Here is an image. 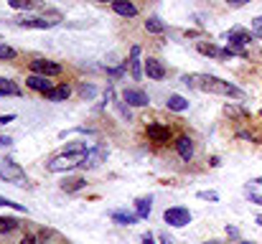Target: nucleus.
<instances>
[{
  "mask_svg": "<svg viewBox=\"0 0 262 244\" xmlns=\"http://www.w3.org/2000/svg\"><path fill=\"white\" fill-rule=\"evenodd\" d=\"M181 81L183 84H191V86H199L204 92H211V94H222V97H237V99L245 97V92L239 86L219 79V77H209V74H191V77H183Z\"/></svg>",
  "mask_w": 262,
  "mask_h": 244,
  "instance_id": "obj_1",
  "label": "nucleus"
},
{
  "mask_svg": "<svg viewBox=\"0 0 262 244\" xmlns=\"http://www.w3.org/2000/svg\"><path fill=\"white\" fill-rule=\"evenodd\" d=\"M82 158H84V156H69V153H61V156H56L54 161L49 163L46 168H49L51 173H61V170H72V168H77V165H82Z\"/></svg>",
  "mask_w": 262,
  "mask_h": 244,
  "instance_id": "obj_2",
  "label": "nucleus"
},
{
  "mask_svg": "<svg viewBox=\"0 0 262 244\" xmlns=\"http://www.w3.org/2000/svg\"><path fill=\"white\" fill-rule=\"evenodd\" d=\"M0 178H3L5 183H13V186H23V183H26V173L13 161H5L0 165Z\"/></svg>",
  "mask_w": 262,
  "mask_h": 244,
  "instance_id": "obj_3",
  "label": "nucleus"
},
{
  "mask_svg": "<svg viewBox=\"0 0 262 244\" xmlns=\"http://www.w3.org/2000/svg\"><path fill=\"white\" fill-rule=\"evenodd\" d=\"M163 219H166V224H171V227H176V229H181V227L191 224V214H188V209H183V206H173V209H166Z\"/></svg>",
  "mask_w": 262,
  "mask_h": 244,
  "instance_id": "obj_4",
  "label": "nucleus"
},
{
  "mask_svg": "<svg viewBox=\"0 0 262 244\" xmlns=\"http://www.w3.org/2000/svg\"><path fill=\"white\" fill-rule=\"evenodd\" d=\"M31 72L33 74H41V77H56V74H61V66L56 61L36 59V61H31Z\"/></svg>",
  "mask_w": 262,
  "mask_h": 244,
  "instance_id": "obj_5",
  "label": "nucleus"
},
{
  "mask_svg": "<svg viewBox=\"0 0 262 244\" xmlns=\"http://www.w3.org/2000/svg\"><path fill=\"white\" fill-rule=\"evenodd\" d=\"M13 23L20 26V28H54L59 20H46V18H36V15H23V18H15Z\"/></svg>",
  "mask_w": 262,
  "mask_h": 244,
  "instance_id": "obj_6",
  "label": "nucleus"
},
{
  "mask_svg": "<svg viewBox=\"0 0 262 244\" xmlns=\"http://www.w3.org/2000/svg\"><path fill=\"white\" fill-rule=\"evenodd\" d=\"M122 99H125L130 107H145V104L150 102L143 89H125V92H122Z\"/></svg>",
  "mask_w": 262,
  "mask_h": 244,
  "instance_id": "obj_7",
  "label": "nucleus"
},
{
  "mask_svg": "<svg viewBox=\"0 0 262 244\" xmlns=\"http://www.w3.org/2000/svg\"><path fill=\"white\" fill-rule=\"evenodd\" d=\"M104 156H107V150H104L102 145H97L94 150H87V153H84V158H82V165H79V168H97L99 163L104 161Z\"/></svg>",
  "mask_w": 262,
  "mask_h": 244,
  "instance_id": "obj_8",
  "label": "nucleus"
},
{
  "mask_svg": "<svg viewBox=\"0 0 262 244\" xmlns=\"http://www.w3.org/2000/svg\"><path fill=\"white\" fill-rule=\"evenodd\" d=\"M145 132H148V138L153 140V143H168V138H171V130L166 127V125H148L145 127Z\"/></svg>",
  "mask_w": 262,
  "mask_h": 244,
  "instance_id": "obj_9",
  "label": "nucleus"
},
{
  "mask_svg": "<svg viewBox=\"0 0 262 244\" xmlns=\"http://www.w3.org/2000/svg\"><path fill=\"white\" fill-rule=\"evenodd\" d=\"M112 8H115V13L122 15V18H135V15H138V8H135L130 0H115Z\"/></svg>",
  "mask_w": 262,
  "mask_h": 244,
  "instance_id": "obj_10",
  "label": "nucleus"
},
{
  "mask_svg": "<svg viewBox=\"0 0 262 244\" xmlns=\"http://www.w3.org/2000/svg\"><path fill=\"white\" fill-rule=\"evenodd\" d=\"M145 74L150 79H163L166 77V69H163V64L158 59H145Z\"/></svg>",
  "mask_w": 262,
  "mask_h": 244,
  "instance_id": "obj_11",
  "label": "nucleus"
},
{
  "mask_svg": "<svg viewBox=\"0 0 262 244\" xmlns=\"http://www.w3.org/2000/svg\"><path fill=\"white\" fill-rule=\"evenodd\" d=\"M176 150H178V156L183 158V161H191L193 158V143H191V138H178L176 140Z\"/></svg>",
  "mask_w": 262,
  "mask_h": 244,
  "instance_id": "obj_12",
  "label": "nucleus"
},
{
  "mask_svg": "<svg viewBox=\"0 0 262 244\" xmlns=\"http://www.w3.org/2000/svg\"><path fill=\"white\" fill-rule=\"evenodd\" d=\"M26 84H28L31 89H36V92H41V94H46L49 89H54V86H51V81L46 79V77H38V74H31V77L26 79Z\"/></svg>",
  "mask_w": 262,
  "mask_h": 244,
  "instance_id": "obj_13",
  "label": "nucleus"
},
{
  "mask_svg": "<svg viewBox=\"0 0 262 244\" xmlns=\"http://www.w3.org/2000/svg\"><path fill=\"white\" fill-rule=\"evenodd\" d=\"M130 74H133V79H140V77H143V69H140V49H138V46H133V51H130Z\"/></svg>",
  "mask_w": 262,
  "mask_h": 244,
  "instance_id": "obj_14",
  "label": "nucleus"
},
{
  "mask_svg": "<svg viewBox=\"0 0 262 244\" xmlns=\"http://www.w3.org/2000/svg\"><path fill=\"white\" fill-rule=\"evenodd\" d=\"M69 94H72V89H69L67 84H61V86H54V89H49V92H46V99H51V102H64Z\"/></svg>",
  "mask_w": 262,
  "mask_h": 244,
  "instance_id": "obj_15",
  "label": "nucleus"
},
{
  "mask_svg": "<svg viewBox=\"0 0 262 244\" xmlns=\"http://www.w3.org/2000/svg\"><path fill=\"white\" fill-rule=\"evenodd\" d=\"M110 216H112V221H117V224H122V227H130V224H135V221L140 219L138 214H127V211H112Z\"/></svg>",
  "mask_w": 262,
  "mask_h": 244,
  "instance_id": "obj_16",
  "label": "nucleus"
},
{
  "mask_svg": "<svg viewBox=\"0 0 262 244\" xmlns=\"http://www.w3.org/2000/svg\"><path fill=\"white\" fill-rule=\"evenodd\" d=\"M196 49H199V54H206V56H219V59H224V56H227V51H222V49H219V46H214V43H204V41H201Z\"/></svg>",
  "mask_w": 262,
  "mask_h": 244,
  "instance_id": "obj_17",
  "label": "nucleus"
},
{
  "mask_svg": "<svg viewBox=\"0 0 262 244\" xmlns=\"http://www.w3.org/2000/svg\"><path fill=\"white\" fill-rule=\"evenodd\" d=\"M84 178H64V183H61V191H67V193H74V191H79V188H84Z\"/></svg>",
  "mask_w": 262,
  "mask_h": 244,
  "instance_id": "obj_18",
  "label": "nucleus"
},
{
  "mask_svg": "<svg viewBox=\"0 0 262 244\" xmlns=\"http://www.w3.org/2000/svg\"><path fill=\"white\" fill-rule=\"evenodd\" d=\"M168 109H173V112H183V109H188V99H186V97H181V94H171V97H168Z\"/></svg>",
  "mask_w": 262,
  "mask_h": 244,
  "instance_id": "obj_19",
  "label": "nucleus"
},
{
  "mask_svg": "<svg viewBox=\"0 0 262 244\" xmlns=\"http://www.w3.org/2000/svg\"><path fill=\"white\" fill-rule=\"evenodd\" d=\"M150 209H153V206H150V198H138V201H135V214H138L140 219H145V216L150 214Z\"/></svg>",
  "mask_w": 262,
  "mask_h": 244,
  "instance_id": "obj_20",
  "label": "nucleus"
},
{
  "mask_svg": "<svg viewBox=\"0 0 262 244\" xmlns=\"http://www.w3.org/2000/svg\"><path fill=\"white\" fill-rule=\"evenodd\" d=\"M0 94H13V97H18V94H20V86L13 84L10 79H0Z\"/></svg>",
  "mask_w": 262,
  "mask_h": 244,
  "instance_id": "obj_21",
  "label": "nucleus"
},
{
  "mask_svg": "<svg viewBox=\"0 0 262 244\" xmlns=\"http://www.w3.org/2000/svg\"><path fill=\"white\" fill-rule=\"evenodd\" d=\"M18 229V221L10 219V216H0V234H10Z\"/></svg>",
  "mask_w": 262,
  "mask_h": 244,
  "instance_id": "obj_22",
  "label": "nucleus"
},
{
  "mask_svg": "<svg viewBox=\"0 0 262 244\" xmlns=\"http://www.w3.org/2000/svg\"><path fill=\"white\" fill-rule=\"evenodd\" d=\"M145 28H148L150 33H163V31H166L163 20H158V18H148V20H145Z\"/></svg>",
  "mask_w": 262,
  "mask_h": 244,
  "instance_id": "obj_23",
  "label": "nucleus"
},
{
  "mask_svg": "<svg viewBox=\"0 0 262 244\" xmlns=\"http://www.w3.org/2000/svg\"><path fill=\"white\" fill-rule=\"evenodd\" d=\"M0 206H8V209H15V211H26L23 204H15V201H10V198H5V196H0Z\"/></svg>",
  "mask_w": 262,
  "mask_h": 244,
  "instance_id": "obj_24",
  "label": "nucleus"
},
{
  "mask_svg": "<svg viewBox=\"0 0 262 244\" xmlns=\"http://www.w3.org/2000/svg\"><path fill=\"white\" fill-rule=\"evenodd\" d=\"M5 59H15V49H10V46L0 43V61H5Z\"/></svg>",
  "mask_w": 262,
  "mask_h": 244,
  "instance_id": "obj_25",
  "label": "nucleus"
},
{
  "mask_svg": "<svg viewBox=\"0 0 262 244\" xmlns=\"http://www.w3.org/2000/svg\"><path fill=\"white\" fill-rule=\"evenodd\" d=\"M199 198H204V201H219V193L216 191H199Z\"/></svg>",
  "mask_w": 262,
  "mask_h": 244,
  "instance_id": "obj_26",
  "label": "nucleus"
},
{
  "mask_svg": "<svg viewBox=\"0 0 262 244\" xmlns=\"http://www.w3.org/2000/svg\"><path fill=\"white\" fill-rule=\"evenodd\" d=\"M8 5L15 8V10H26V8L31 5V0H8Z\"/></svg>",
  "mask_w": 262,
  "mask_h": 244,
  "instance_id": "obj_27",
  "label": "nucleus"
},
{
  "mask_svg": "<svg viewBox=\"0 0 262 244\" xmlns=\"http://www.w3.org/2000/svg\"><path fill=\"white\" fill-rule=\"evenodd\" d=\"M252 28H255V36H260V38H262V15L252 20Z\"/></svg>",
  "mask_w": 262,
  "mask_h": 244,
  "instance_id": "obj_28",
  "label": "nucleus"
},
{
  "mask_svg": "<svg viewBox=\"0 0 262 244\" xmlns=\"http://www.w3.org/2000/svg\"><path fill=\"white\" fill-rule=\"evenodd\" d=\"M250 0H227V5L229 8H242V5H247Z\"/></svg>",
  "mask_w": 262,
  "mask_h": 244,
  "instance_id": "obj_29",
  "label": "nucleus"
},
{
  "mask_svg": "<svg viewBox=\"0 0 262 244\" xmlns=\"http://www.w3.org/2000/svg\"><path fill=\"white\" fill-rule=\"evenodd\" d=\"M227 115H247V112L239 109V107H229V104H227Z\"/></svg>",
  "mask_w": 262,
  "mask_h": 244,
  "instance_id": "obj_30",
  "label": "nucleus"
},
{
  "mask_svg": "<svg viewBox=\"0 0 262 244\" xmlns=\"http://www.w3.org/2000/svg\"><path fill=\"white\" fill-rule=\"evenodd\" d=\"M13 120H15V115H0V127L8 125V122H13Z\"/></svg>",
  "mask_w": 262,
  "mask_h": 244,
  "instance_id": "obj_31",
  "label": "nucleus"
},
{
  "mask_svg": "<svg viewBox=\"0 0 262 244\" xmlns=\"http://www.w3.org/2000/svg\"><path fill=\"white\" fill-rule=\"evenodd\" d=\"M250 201H255V204H260L262 206V196H257V193H252V196H250Z\"/></svg>",
  "mask_w": 262,
  "mask_h": 244,
  "instance_id": "obj_32",
  "label": "nucleus"
},
{
  "mask_svg": "<svg viewBox=\"0 0 262 244\" xmlns=\"http://www.w3.org/2000/svg\"><path fill=\"white\" fill-rule=\"evenodd\" d=\"M158 242H161V244H173L168 237H166V234H161V237H158Z\"/></svg>",
  "mask_w": 262,
  "mask_h": 244,
  "instance_id": "obj_33",
  "label": "nucleus"
},
{
  "mask_svg": "<svg viewBox=\"0 0 262 244\" xmlns=\"http://www.w3.org/2000/svg\"><path fill=\"white\" fill-rule=\"evenodd\" d=\"M143 244H153V237H150V234H145V237H143Z\"/></svg>",
  "mask_w": 262,
  "mask_h": 244,
  "instance_id": "obj_34",
  "label": "nucleus"
},
{
  "mask_svg": "<svg viewBox=\"0 0 262 244\" xmlns=\"http://www.w3.org/2000/svg\"><path fill=\"white\" fill-rule=\"evenodd\" d=\"M20 244H36V239H33V237H26V239H23Z\"/></svg>",
  "mask_w": 262,
  "mask_h": 244,
  "instance_id": "obj_35",
  "label": "nucleus"
},
{
  "mask_svg": "<svg viewBox=\"0 0 262 244\" xmlns=\"http://www.w3.org/2000/svg\"><path fill=\"white\" fill-rule=\"evenodd\" d=\"M0 145H10V138H0Z\"/></svg>",
  "mask_w": 262,
  "mask_h": 244,
  "instance_id": "obj_36",
  "label": "nucleus"
},
{
  "mask_svg": "<svg viewBox=\"0 0 262 244\" xmlns=\"http://www.w3.org/2000/svg\"><path fill=\"white\" fill-rule=\"evenodd\" d=\"M97 3H107V0H97ZM110 3H115V0H110Z\"/></svg>",
  "mask_w": 262,
  "mask_h": 244,
  "instance_id": "obj_37",
  "label": "nucleus"
},
{
  "mask_svg": "<svg viewBox=\"0 0 262 244\" xmlns=\"http://www.w3.org/2000/svg\"><path fill=\"white\" fill-rule=\"evenodd\" d=\"M257 224H262V216H257Z\"/></svg>",
  "mask_w": 262,
  "mask_h": 244,
  "instance_id": "obj_38",
  "label": "nucleus"
},
{
  "mask_svg": "<svg viewBox=\"0 0 262 244\" xmlns=\"http://www.w3.org/2000/svg\"><path fill=\"white\" fill-rule=\"evenodd\" d=\"M206 244H216V242H206Z\"/></svg>",
  "mask_w": 262,
  "mask_h": 244,
  "instance_id": "obj_39",
  "label": "nucleus"
},
{
  "mask_svg": "<svg viewBox=\"0 0 262 244\" xmlns=\"http://www.w3.org/2000/svg\"><path fill=\"white\" fill-rule=\"evenodd\" d=\"M242 244H252V242H242Z\"/></svg>",
  "mask_w": 262,
  "mask_h": 244,
  "instance_id": "obj_40",
  "label": "nucleus"
},
{
  "mask_svg": "<svg viewBox=\"0 0 262 244\" xmlns=\"http://www.w3.org/2000/svg\"><path fill=\"white\" fill-rule=\"evenodd\" d=\"M0 97H3V94H0Z\"/></svg>",
  "mask_w": 262,
  "mask_h": 244,
  "instance_id": "obj_41",
  "label": "nucleus"
}]
</instances>
